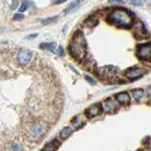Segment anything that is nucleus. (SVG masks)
<instances>
[{
  "mask_svg": "<svg viewBox=\"0 0 151 151\" xmlns=\"http://www.w3.org/2000/svg\"><path fill=\"white\" fill-rule=\"evenodd\" d=\"M48 130V124L42 120H35L27 124L23 130V137L28 142H38Z\"/></svg>",
  "mask_w": 151,
  "mask_h": 151,
  "instance_id": "1",
  "label": "nucleus"
},
{
  "mask_svg": "<svg viewBox=\"0 0 151 151\" xmlns=\"http://www.w3.org/2000/svg\"><path fill=\"white\" fill-rule=\"evenodd\" d=\"M70 54L76 60H83L86 56V41L81 32H77L69 45Z\"/></svg>",
  "mask_w": 151,
  "mask_h": 151,
  "instance_id": "2",
  "label": "nucleus"
},
{
  "mask_svg": "<svg viewBox=\"0 0 151 151\" xmlns=\"http://www.w3.org/2000/svg\"><path fill=\"white\" fill-rule=\"evenodd\" d=\"M132 21H134V18H132V13L124 8H115L108 15L109 23H113V24L123 27V28L130 27L132 24Z\"/></svg>",
  "mask_w": 151,
  "mask_h": 151,
  "instance_id": "3",
  "label": "nucleus"
},
{
  "mask_svg": "<svg viewBox=\"0 0 151 151\" xmlns=\"http://www.w3.org/2000/svg\"><path fill=\"white\" fill-rule=\"evenodd\" d=\"M34 56V52L28 50V49H22L18 52V56H17V63L21 65V66H27Z\"/></svg>",
  "mask_w": 151,
  "mask_h": 151,
  "instance_id": "4",
  "label": "nucleus"
},
{
  "mask_svg": "<svg viewBox=\"0 0 151 151\" xmlns=\"http://www.w3.org/2000/svg\"><path fill=\"white\" fill-rule=\"evenodd\" d=\"M137 57L141 60L151 62V43L139 44L137 47Z\"/></svg>",
  "mask_w": 151,
  "mask_h": 151,
  "instance_id": "5",
  "label": "nucleus"
},
{
  "mask_svg": "<svg viewBox=\"0 0 151 151\" xmlns=\"http://www.w3.org/2000/svg\"><path fill=\"white\" fill-rule=\"evenodd\" d=\"M2 151H28V149H26L21 141H12L4 148Z\"/></svg>",
  "mask_w": 151,
  "mask_h": 151,
  "instance_id": "6",
  "label": "nucleus"
},
{
  "mask_svg": "<svg viewBox=\"0 0 151 151\" xmlns=\"http://www.w3.org/2000/svg\"><path fill=\"white\" fill-rule=\"evenodd\" d=\"M143 75H144V71L142 69H139V68H132V69H128L126 71V77L129 78L130 80L138 79V78H141Z\"/></svg>",
  "mask_w": 151,
  "mask_h": 151,
  "instance_id": "7",
  "label": "nucleus"
},
{
  "mask_svg": "<svg viewBox=\"0 0 151 151\" xmlns=\"http://www.w3.org/2000/svg\"><path fill=\"white\" fill-rule=\"evenodd\" d=\"M102 109L107 113H114L117 109V105L113 99H107L102 102Z\"/></svg>",
  "mask_w": 151,
  "mask_h": 151,
  "instance_id": "8",
  "label": "nucleus"
},
{
  "mask_svg": "<svg viewBox=\"0 0 151 151\" xmlns=\"http://www.w3.org/2000/svg\"><path fill=\"white\" fill-rule=\"evenodd\" d=\"M100 113H101V105L100 104H94L86 109V115L88 117H95Z\"/></svg>",
  "mask_w": 151,
  "mask_h": 151,
  "instance_id": "9",
  "label": "nucleus"
},
{
  "mask_svg": "<svg viewBox=\"0 0 151 151\" xmlns=\"http://www.w3.org/2000/svg\"><path fill=\"white\" fill-rule=\"evenodd\" d=\"M117 73V68H115L113 65H108V66H105L101 69V75L105 76V77H114V76Z\"/></svg>",
  "mask_w": 151,
  "mask_h": 151,
  "instance_id": "10",
  "label": "nucleus"
},
{
  "mask_svg": "<svg viewBox=\"0 0 151 151\" xmlns=\"http://www.w3.org/2000/svg\"><path fill=\"white\" fill-rule=\"evenodd\" d=\"M116 100L121 105H128L130 101V98H129V94L127 92H121V93L116 94Z\"/></svg>",
  "mask_w": 151,
  "mask_h": 151,
  "instance_id": "11",
  "label": "nucleus"
},
{
  "mask_svg": "<svg viewBox=\"0 0 151 151\" xmlns=\"http://www.w3.org/2000/svg\"><path fill=\"white\" fill-rule=\"evenodd\" d=\"M58 145H59V143H58L57 141H51V142H49L41 151H56L57 148H58Z\"/></svg>",
  "mask_w": 151,
  "mask_h": 151,
  "instance_id": "12",
  "label": "nucleus"
},
{
  "mask_svg": "<svg viewBox=\"0 0 151 151\" xmlns=\"http://www.w3.org/2000/svg\"><path fill=\"white\" fill-rule=\"evenodd\" d=\"M72 128H70V127H65V128H63L60 132H59V137L60 138H63V139H65V138H68V137H70V135L72 134Z\"/></svg>",
  "mask_w": 151,
  "mask_h": 151,
  "instance_id": "13",
  "label": "nucleus"
},
{
  "mask_svg": "<svg viewBox=\"0 0 151 151\" xmlns=\"http://www.w3.org/2000/svg\"><path fill=\"white\" fill-rule=\"evenodd\" d=\"M41 49H45V50H50V51H54L55 48H56V43L55 42H50V43H42L40 45Z\"/></svg>",
  "mask_w": 151,
  "mask_h": 151,
  "instance_id": "14",
  "label": "nucleus"
},
{
  "mask_svg": "<svg viewBox=\"0 0 151 151\" xmlns=\"http://www.w3.org/2000/svg\"><path fill=\"white\" fill-rule=\"evenodd\" d=\"M132 98L135 99V100H141L143 96H144V91L143 90H141V88H138V90H134L132 92Z\"/></svg>",
  "mask_w": 151,
  "mask_h": 151,
  "instance_id": "15",
  "label": "nucleus"
},
{
  "mask_svg": "<svg viewBox=\"0 0 151 151\" xmlns=\"http://www.w3.org/2000/svg\"><path fill=\"white\" fill-rule=\"evenodd\" d=\"M84 120H83V117H80V116H77V117H75L73 120H72V124L75 126L77 129H79L80 127H83L84 126Z\"/></svg>",
  "mask_w": 151,
  "mask_h": 151,
  "instance_id": "16",
  "label": "nucleus"
},
{
  "mask_svg": "<svg viewBox=\"0 0 151 151\" xmlns=\"http://www.w3.org/2000/svg\"><path fill=\"white\" fill-rule=\"evenodd\" d=\"M79 2H80V0H76L75 2H72V4H71V5H70V6H69V7H68L65 11H64V13H65V14H68V13H70L71 11H73L75 8H77V7H78Z\"/></svg>",
  "mask_w": 151,
  "mask_h": 151,
  "instance_id": "17",
  "label": "nucleus"
},
{
  "mask_svg": "<svg viewBox=\"0 0 151 151\" xmlns=\"http://www.w3.org/2000/svg\"><path fill=\"white\" fill-rule=\"evenodd\" d=\"M96 23H98V19L95 17H91L90 19L86 21V24H88V26H95Z\"/></svg>",
  "mask_w": 151,
  "mask_h": 151,
  "instance_id": "18",
  "label": "nucleus"
},
{
  "mask_svg": "<svg viewBox=\"0 0 151 151\" xmlns=\"http://www.w3.org/2000/svg\"><path fill=\"white\" fill-rule=\"evenodd\" d=\"M57 20V17H52V18H48V19L42 20V23L43 24H48V23H51V22H55Z\"/></svg>",
  "mask_w": 151,
  "mask_h": 151,
  "instance_id": "19",
  "label": "nucleus"
},
{
  "mask_svg": "<svg viewBox=\"0 0 151 151\" xmlns=\"http://www.w3.org/2000/svg\"><path fill=\"white\" fill-rule=\"evenodd\" d=\"M85 79H86V80H87V81H88L91 85H95V84H96V81H95L92 77H90V76L86 75V76H85Z\"/></svg>",
  "mask_w": 151,
  "mask_h": 151,
  "instance_id": "20",
  "label": "nucleus"
},
{
  "mask_svg": "<svg viewBox=\"0 0 151 151\" xmlns=\"http://www.w3.org/2000/svg\"><path fill=\"white\" fill-rule=\"evenodd\" d=\"M132 4L135 6H142L143 5V0H132Z\"/></svg>",
  "mask_w": 151,
  "mask_h": 151,
  "instance_id": "21",
  "label": "nucleus"
},
{
  "mask_svg": "<svg viewBox=\"0 0 151 151\" xmlns=\"http://www.w3.org/2000/svg\"><path fill=\"white\" fill-rule=\"evenodd\" d=\"M27 8H28V5H27V2H23V4L20 6L19 11H20V12H24Z\"/></svg>",
  "mask_w": 151,
  "mask_h": 151,
  "instance_id": "22",
  "label": "nucleus"
},
{
  "mask_svg": "<svg viewBox=\"0 0 151 151\" xmlns=\"http://www.w3.org/2000/svg\"><path fill=\"white\" fill-rule=\"evenodd\" d=\"M57 54H58L59 56H63V55H64V49H63L62 47H58V48H57Z\"/></svg>",
  "mask_w": 151,
  "mask_h": 151,
  "instance_id": "23",
  "label": "nucleus"
},
{
  "mask_svg": "<svg viewBox=\"0 0 151 151\" xmlns=\"http://www.w3.org/2000/svg\"><path fill=\"white\" fill-rule=\"evenodd\" d=\"M23 19V14L18 13V14H14V20H22Z\"/></svg>",
  "mask_w": 151,
  "mask_h": 151,
  "instance_id": "24",
  "label": "nucleus"
},
{
  "mask_svg": "<svg viewBox=\"0 0 151 151\" xmlns=\"http://www.w3.org/2000/svg\"><path fill=\"white\" fill-rule=\"evenodd\" d=\"M124 0H109V4H123Z\"/></svg>",
  "mask_w": 151,
  "mask_h": 151,
  "instance_id": "25",
  "label": "nucleus"
},
{
  "mask_svg": "<svg viewBox=\"0 0 151 151\" xmlns=\"http://www.w3.org/2000/svg\"><path fill=\"white\" fill-rule=\"evenodd\" d=\"M65 1H66V0H56L55 4H56V5H59V4H63V2H65Z\"/></svg>",
  "mask_w": 151,
  "mask_h": 151,
  "instance_id": "26",
  "label": "nucleus"
},
{
  "mask_svg": "<svg viewBox=\"0 0 151 151\" xmlns=\"http://www.w3.org/2000/svg\"><path fill=\"white\" fill-rule=\"evenodd\" d=\"M36 36H37V34H33V35H29L28 38H35Z\"/></svg>",
  "mask_w": 151,
  "mask_h": 151,
  "instance_id": "27",
  "label": "nucleus"
},
{
  "mask_svg": "<svg viewBox=\"0 0 151 151\" xmlns=\"http://www.w3.org/2000/svg\"><path fill=\"white\" fill-rule=\"evenodd\" d=\"M138 151H143V150H138Z\"/></svg>",
  "mask_w": 151,
  "mask_h": 151,
  "instance_id": "28",
  "label": "nucleus"
}]
</instances>
